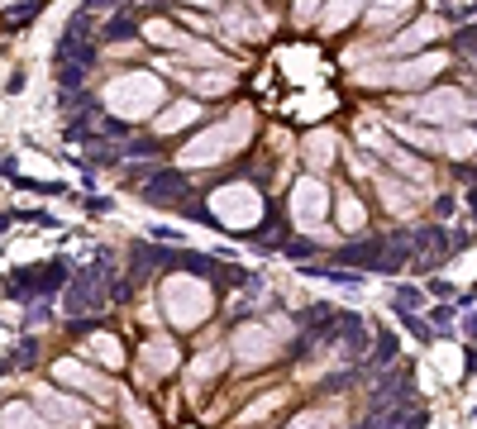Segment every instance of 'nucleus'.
I'll return each mask as SVG.
<instances>
[{
  "instance_id": "25",
  "label": "nucleus",
  "mask_w": 477,
  "mask_h": 429,
  "mask_svg": "<svg viewBox=\"0 0 477 429\" xmlns=\"http://www.w3.org/2000/svg\"><path fill=\"white\" fill-rule=\"evenodd\" d=\"M196 81V91H206V95H220L224 86H229V72H224V77H191Z\"/></svg>"
},
{
  "instance_id": "22",
  "label": "nucleus",
  "mask_w": 477,
  "mask_h": 429,
  "mask_svg": "<svg viewBox=\"0 0 477 429\" xmlns=\"http://www.w3.org/2000/svg\"><path fill=\"white\" fill-rule=\"evenodd\" d=\"M382 196H387V206H392V210H411V191H401V186H392V181H382Z\"/></svg>"
},
{
  "instance_id": "24",
  "label": "nucleus",
  "mask_w": 477,
  "mask_h": 429,
  "mask_svg": "<svg viewBox=\"0 0 477 429\" xmlns=\"http://www.w3.org/2000/svg\"><path fill=\"white\" fill-rule=\"evenodd\" d=\"M397 15H406V5H372V10H367V19H372V24H392Z\"/></svg>"
},
{
  "instance_id": "2",
  "label": "nucleus",
  "mask_w": 477,
  "mask_h": 429,
  "mask_svg": "<svg viewBox=\"0 0 477 429\" xmlns=\"http://www.w3.org/2000/svg\"><path fill=\"white\" fill-rule=\"evenodd\" d=\"M162 100V81L148 77V72H129V77H115L105 86V105L115 115H125V120H143V115H153Z\"/></svg>"
},
{
  "instance_id": "13",
  "label": "nucleus",
  "mask_w": 477,
  "mask_h": 429,
  "mask_svg": "<svg viewBox=\"0 0 477 429\" xmlns=\"http://www.w3.org/2000/svg\"><path fill=\"white\" fill-rule=\"evenodd\" d=\"M434 33H439V19H420V24H415V29H406L392 48H397V53H406V48H415V43H425V38H434Z\"/></svg>"
},
{
  "instance_id": "16",
  "label": "nucleus",
  "mask_w": 477,
  "mask_h": 429,
  "mask_svg": "<svg viewBox=\"0 0 477 429\" xmlns=\"http://www.w3.org/2000/svg\"><path fill=\"white\" fill-rule=\"evenodd\" d=\"M91 353H95L105 367H120V363H125V353H120V344H115L110 334H95V339H91Z\"/></svg>"
},
{
  "instance_id": "15",
  "label": "nucleus",
  "mask_w": 477,
  "mask_h": 429,
  "mask_svg": "<svg viewBox=\"0 0 477 429\" xmlns=\"http://www.w3.org/2000/svg\"><path fill=\"white\" fill-rule=\"evenodd\" d=\"M191 120H196V105H191V100H177L172 110H167V115H162V120H158V129H162V134H172V129L191 125Z\"/></svg>"
},
{
  "instance_id": "3",
  "label": "nucleus",
  "mask_w": 477,
  "mask_h": 429,
  "mask_svg": "<svg viewBox=\"0 0 477 429\" xmlns=\"http://www.w3.org/2000/svg\"><path fill=\"white\" fill-rule=\"evenodd\" d=\"M162 310L177 329H196L210 315V286L196 277H167L162 282Z\"/></svg>"
},
{
  "instance_id": "21",
  "label": "nucleus",
  "mask_w": 477,
  "mask_h": 429,
  "mask_svg": "<svg viewBox=\"0 0 477 429\" xmlns=\"http://www.w3.org/2000/svg\"><path fill=\"white\" fill-rule=\"evenodd\" d=\"M277 406H282V391H268V396L258 401V406H248V411H243V425L263 420V415H268V411H277Z\"/></svg>"
},
{
  "instance_id": "11",
  "label": "nucleus",
  "mask_w": 477,
  "mask_h": 429,
  "mask_svg": "<svg viewBox=\"0 0 477 429\" xmlns=\"http://www.w3.org/2000/svg\"><path fill=\"white\" fill-rule=\"evenodd\" d=\"M143 363L153 367V372H172L177 367V344L172 339H148V344H143Z\"/></svg>"
},
{
  "instance_id": "23",
  "label": "nucleus",
  "mask_w": 477,
  "mask_h": 429,
  "mask_svg": "<svg viewBox=\"0 0 477 429\" xmlns=\"http://www.w3.org/2000/svg\"><path fill=\"white\" fill-rule=\"evenodd\" d=\"M358 15V5H330V15H325V29H339V24H349Z\"/></svg>"
},
{
  "instance_id": "8",
  "label": "nucleus",
  "mask_w": 477,
  "mask_h": 429,
  "mask_svg": "<svg viewBox=\"0 0 477 429\" xmlns=\"http://www.w3.org/2000/svg\"><path fill=\"white\" fill-rule=\"evenodd\" d=\"M415 110L425 115V120H434V125H463V120L473 115V100L463 91H454V86H439V91H429Z\"/></svg>"
},
{
  "instance_id": "4",
  "label": "nucleus",
  "mask_w": 477,
  "mask_h": 429,
  "mask_svg": "<svg viewBox=\"0 0 477 429\" xmlns=\"http://www.w3.org/2000/svg\"><path fill=\"white\" fill-rule=\"evenodd\" d=\"M282 324H243V329H234V358L243 367H263L277 358V349H282Z\"/></svg>"
},
{
  "instance_id": "18",
  "label": "nucleus",
  "mask_w": 477,
  "mask_h": 429,
  "mask_svg": "<svg viewBox=\"0 0 477 429\" xmlns=\"http://www.w3.org/2000/svg\"><path fill=\"white\" fill-rule=\"evenodd\" d=\"M339 224H344V229H358V224H363V201H358V196H339Z\"/></svg>"
},
{
  "instance_id": "6",
  "label": "nucleus",
  "mask_w": 477,
  "mask_h": 429,
  "mask_svg": "<svg viewBox=\"0 0 477 429\" xmlns=\"http://www.w3.org/2000/svg\"><path fill=\"white\" fill-rule=\"evenodd\" d=\"M325 210H330V191L320 176H301L296 191H291V220L301 229H320L325 224Z\"/></svg>"
},
{
  "instance_id": "20",
  "label": "nucleus",
  "mask_w": 477,
  "mask_h": 429,
  "mask_svg": "<svg viewBox=\"0 0 477 429\" xmlns=\"http://www.w3.org/2000/svg\"><path fill=\"white\" fill-rule=\"evenodd\" d=\"M220 349H206V358H201V363L191 367V381H206V377H215V372H220Z\"/></svg>"
},
{
  "instance_id": "7",
  "label": "nucleus",
  "mask_w": 477,
  "mask_h": 429,
  "mask_svg": "<svg viewBox=\"0 0 477 429\" xmlns=\"http://www.w3.org/2000/svg\"><path fill=\"white\" fill-rule=\"evenodd\" d=\"M444 72V53H425V58H411V63H397L387 72H363V81H382V86H420V81L439 77Z\"/></svg>"
},
{
  "instance_id": "5",
  "label": "nucleus",
  "mask_w": 477,
  "mask_h": 429,
  "mask_svg": "<svg viewBox=\"0 0 477 429\" xmlns=\"http://www.w3.org/2000/svg\"><path fill=\"white\" fill-rule=\"evenodd\" d=\"M210 210L220 215L224 224H234V229H248V224L263 220V201H258V191L253 186H220L215 196H210Z\"/></svg>"
},
{
  "instance_id": "19",
  "label": "nucleus",
  "mask_w": 477,
  "mask_h": 429,
  "mask_svg": "<svg viewBox=\"0 0 477 429\" xmlns=\"http://www.w3.org/2000/svg\"><path fill=\"white\" fill-rule=\"evenodd\" d=\"M286 429H334V415H325V411H305V415H296Z\"/></svg>"
},
{
  "instance_id": "14",
  "label": "nucleus",
  "mask_w": 477,
  "mask_h": 429,
  "mask_svg": "<svg viewBox=\"0 0 477 429\" xmlns=\"http://www.w3.org/2000/svg\"><path fill=\"white\" fill-rule=\"evenodd\" d=\"M439 143H444V153H454V158H468V153L477 148V134L473 129H454V134H444Z\"/></svg>"
},
{
  "instance_id": "1",
  "label": "nucleus",
  "mask_w": 477,
  "mask_h": 429,
  "mask_svg": "<svg viewBox=\"0 0 477 429\" xmlns=\"http://www.w3.org/2000/svg\"><path fill=\"white\" fill-rule=\"evenodd\" d=\"M248 134H253V115H248V110H234L224 125H210L201 139H191L187 148H182V158H177V162H182V167H215V162L229 158V153H234Z\"/></svg>"
},
{
  "instance_id": "17",
  "label": "nucleus",
  "mask_w": 477,
  "mask_h": 429,
  "mask_svg": "<svg viewBox=\"0 0 477 429\" xmlns=\"http://www.w3.org/2000/svg\"><path fill=\"white\" fill-rule=\"evenodd\" d=\"M5 429H43L29 406H5Z\"/></svg>"
},
{
  "instance_id": "12",
  "label": "nucleus",
  "mask_w": 477,
  "mask_h": 429,
  "mask_svg": "<svg viewBox=\"0 0 477 429\" xmlns=\"http://www.w3.org/2000/svg\"><path fill=\"white\" fill-rule=\"evenodd\" d=\"M305 158H310V167H330V162H334V134H330V129L305 134Z\"/></svg>"
},
{
  "instance_id": "9",
  "label": "nucleus",
  "mask_w": 477,
  "mask_h": 429,
  "mask_svg": "<svg viewBox=\"0 0 477 429\" xmlns=\"http://www.w3.org/2000/svg\"><path fill=\"white\" fill-rule=\"evenodd\" d=\"M38 411H43L53 425H86V420H91V415H86V406L58 396V391H38Z\"/></svg>"
},
{
  "instance_id": "10",
  "label": "nucleus",
  "mask_w": 477,
  "mask_h": 429,
  "mask_svg": "<svg viewBox=\"0 0 477 429\" xmlns=\"http://www.w3.org/2000/svg\"><path fill=\"white\" fill-rule=\"evenodd\" d=\"M58 381H67V386H81V391H91L95 401H105V396H110V381H100V377L91 372V367L72 363V358H63V363H58Z\"/></svg>"
}]
</instances>
